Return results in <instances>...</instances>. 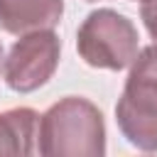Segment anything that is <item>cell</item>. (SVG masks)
<instances>
[{
	"mask_svg": "<svg viewBox=\"0 0 157 157\" xmlns=\"http://www.w3.org/2000/svg\"><path fill=\"white\" fill-rule=\"evenodd\" d=\"M39 113L32 108H10L0 113V155L27 157L37 152Z\"/></svg>",
	"mask_w": 157,
	"mask_h": 157,
	"instance_id": "8992f818",
	"label": "cell"
},
{
	"mask_svg": "<svg viewBox=\"0 0 157 157\" xmlns=\"http://www.w3.org/2000/svg\"><path fill=\"white\" fill-rule=\"evenodd\" d=\"M140 20L152 42L157 44V0H140Z\"/></svg>",
	"mask_w": 157,
	"mask_h": 157,
	"instance_id": "52a82bcc",
	"label": "cell"
},
{
	"mask_svg": "<svg viewBox=\"0 0 157 157\" xmlns=\"http://www.w3.org/2000/svg\"><path fill=\"white\" fill-rule=\"evenodd\" d=\"M61 59V39L54 29H39L17 37L5 56L2 78L15 93H32L49 83Z\"/></svg>",
	"mask_w": 157,
	"mask_h": 157,
	"instance_id": "277c9868",
	"label": "cell"
},
{
	"mask_svg": "<svg viewBox=\"0 0 157 157\" xmlns=\"http://www.w3.org/2000/svg\"><path fill=\"white\" fill-rule=\"evenodd\" d=\"M115 123L123 137L142 150L157 152V44L140 49L130 64L123 93L115 103Z\"/></svg>",
	"mask_w": 157,
	"mask_h": 157,
	"instance_id": "7a4b0ae2",
	"label": "cell"
},
{
	"mask_svg": "<svg viewBox=\"0 0 157 157\" xmlns=\"http://www.w3.org/2000/svg\"><path fill=\"white\" fill-rule=\"evenodd\" d=\"M76 52L93 69L123 71L130 69L140 52V34L132 20H128L123 12L98 7L78 25Z\"/></svg>",
	"mask_w": 157,
	"mask_h": 157,
	"instance_id": "3957f363",
	"label": "cell"
},
{
	"mask_svg": "<svg viewBox=\"0 0 157 157\" xmlns=\"http://www.w3.org/2000/svg\"><path fill=\"white\" fill-rule=\"evenodd\" d=\"M61 15L64 0H0V29L15 37L54 29Z\"/></svg>",
	"mask_w": 157,
	"mask_h": 157,
	"instance_id": "5b68a950",
	"label": "cell"
},
{
	"mask_svg": "<svg viewBox=\"0 0 157 157\" xmlns=\"http://www.w3.org/2000/svg\"><path fill=\"white\" fill-rule=\"evenodd\" d=\"M86 2H98V0H86Z\"/></svg>",
	"mask_w": 157,
	"mask_h": 157,
	"instance_id": "9c48e42d",
	"label": "cell"
},
{
	"mask_svg": "<svg viewBox=\"0 0 157 157\" xmlns=\"http://www.w3.org/2000/svg\"><path fill=\"white\" fill-rule=\"evenodd\" d=\"M37 152L44 157H101L105 155V123L96 103L66 96L39 118Z\"/></svg>",
	"mask_w": 157,
	"mask_h": 157,
	"instance_id": "6da1fadb",
	"label": "cell"
},
{
	"mask_svg": "<svg viewBox=\"0 0 157 157\" xmlns=\"http://www.w3.org/2000/svg\"><path fill=\"white\" fill-rule=\"evenodd\" d=\"M5 69V49H2V42H0V74Z\"/></svg>",
	"mask_w": 157,
	"mask_h": 157,
	"instance_id": "ba28073f",
	"label": "cell"
}]
</instances>
